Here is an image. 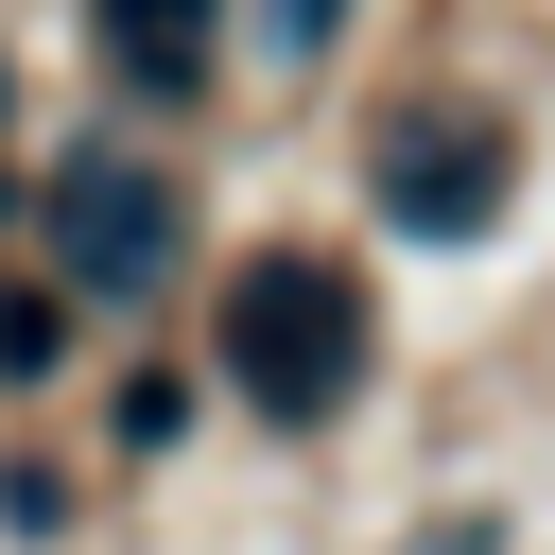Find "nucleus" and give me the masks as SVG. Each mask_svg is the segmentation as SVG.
I'll use <instances>...</instances> for the list:
<instances>
[{
	"label": "nucleus",
	"instance_id": "7ed1b4c3",
	"mask_svg": "<svg viewBox=\"0 0 555 555\" xmlns=\"http://www.w3.org/2000/svg\"><path fill=\"white\" fill-rule=\"evenodd\" d=\"M52 260H69L87 295H139V278L173 260V191H156L139 156H69V208H52Z\"/></svg>",
	"mask_w": 555,
	"mask_h": 555
},
{
	"label": "nucleus",
	"instance_id": "423d86ee",
	"mask_svg": "<svg viewBox=\"0 0 555 555\" xmlns=\"http://www.w3.org/2000/svg\"><path fill=\"white\" fill-rule=\"evenodd\" d=\"M260 17H278V52H330V17H347V0H260Z\"/></svg>",
	"mask_w": 555,
	"mask_h": 555
},
{
	"label": "nucleus",
	"instance_id": "f257e3e1",
	"mask_svg": "<svg viewBox=\"0 0 555 555\" xmlns=\"http://www.w3.org/2000/svg\"><path fill=\"white\" fill-rule=\"evenodd\" d=\"M208 347H225V382H243L278 434H312V416H347V382H364V278L312 260V243H278V260L225 278Z\"/></svg>",
	"mask_w": 555,
	"mask_h": 555
},
{
	"label": "nucleus",
	"instance_id": "f03ea898",
	"mask_svg": "<svg viewBox=\"0 0 555 555\" xmlns=\"http://www.w3.org/2000/svg\"><path fill=\"white\" fill-rule=\"evenodd\" d=\"M503 173H520V156H503L486 104H416V121H382V208L434 225V243H468V225L503 208Z\"/></svg>",
	"mask_w": 555,
	"mask_h": 555
},
{
	"label": "nucleus",
	"instance_id": "20e7f679",
	"mask_svg": "<svg viewBox=\"0 0 555 555\" xmlns=\"http://www.w3.org/2000/svg\"><path fill=\"white\" fill-rule=\"evenodd\" d=\"M87 17H104V52H121L139 87H191V69H208V0H87Z\"/></svg>",
	"mask_w": 555,
	"mask_h": 555
},
{
	"label": "nucleus",
	"instance_id": "39448f33",
	"mask_svg": "<svg viewBox=\"0 0 555 555\" xmlns=\"http://www.w3.org/2000/svg\"><path fill=\"white\" fill-rule=\"evenodd\" d=\"M35 364H52V312H35V295H0V382H35Z\"/></svg>",
	"mask_w": 555,
	"mask_h": 555
}]
</instances>
